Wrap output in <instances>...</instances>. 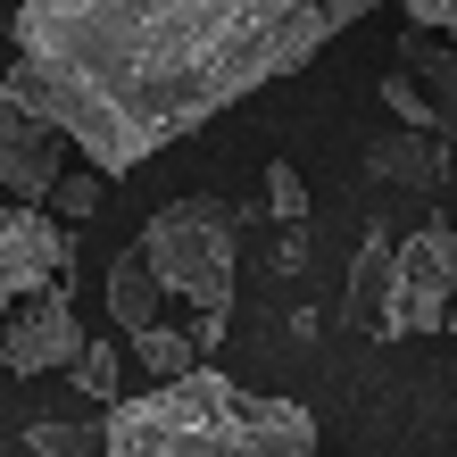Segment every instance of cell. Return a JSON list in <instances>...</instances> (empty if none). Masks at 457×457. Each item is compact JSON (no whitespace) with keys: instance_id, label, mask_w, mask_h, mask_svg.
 <instances>
[{"instance_id":"obj_1","label":"cell","mask_w":457,"mask_h":457,"mask_svg":"<svg viewBox=\"0 0 457 457\" xmlns=\"http://www.w3.org/2000/svg\"><path fill=\"white\" fill-rule=\"evenodd\" d=\"M366 9L374 0H17L9 92L59 117L100 175H133L308 67Z\"/></svg>"},{"instance_id":"obj_2","label":"cell","mask_w":457,"mask_h":457,"mask_svg":"<svg viewBox=\"0 0 457 457\" xmlns=\"http://www.w3.org/2000/svg\"><path fill=\"white\" fill-rule=\"evenodd\" d=\"M100 424H109V457H316V416L300 399L241 391L217 366L117 399L100 408Z\"/></svg>"},{"instance_id":"obj_3","label":"cell","mask_w":457,"mask_h":457,"mask_svg":"<svg viewBox=\"0 0 457 457\" xmlns=\"http://www.w3.org/2000/svg\"><path fill=\"white\" fill-rule=\"evenodd\" d=\"M142 250L158 266V283L175 300H192L200 316H233V266H241V233L225 200H167L142 225Z\"/></svg>"},{"instance_id":"obj_4","label":"cell","mask_w":457,"mask_h":457,"mask_svg":"<svg viewBox=\"0 0 457 457\" xmlns=\"http://www.w3.org/2000/svg\"><path fill=\"white\" fill-rule=\"evenodd\" d=\"M449 316H457V225H424L399 241V291H391V308H383V333H449Z\"/></svg>"},{"instance_id":"obj_5","label":"cell","mask_w":457,"mask_h":457,"mask_svg":"<svg viewBox=\"0 0 457 457\" xmlns=\"http://www.w3.org/2000/svg\"><path fill=\"white\" fill-rule=\"evenodd\" d=\"M75 275V233L50 200H17L0 217V300H25L42 283H67Z\"/></svg>"},{"instance_id":"obj_6","label":"cell","mask_w":457,"mask_h":457,"mask_svg":"<svg viewBox=\"0 0 457 457\" xmlns=\"http://www.w3.org/2000/svg\"><path fill=\"white\" fill-rule=\"evenodd\" d=\"M92 349V333L75 325L67 308V283H42L9 308V333H0V358L9 374H75V358Z\"/></svg>"},{"instance_id":"obj_7","label":"cell","mask_w":457,"mask_h":457,"mask_svg":"<svg viewBox=\"0 0 457 457\" xmlns=\"http://www.w3.org/2000/svg\"><path fill=\"white\" fill-rule=\"evenodd\" d=\"M67 150H75V142H67L59 117H42L34 100L0 92V183H9L17 200H50V192H59Z\"/></svg>"},{"instance_id":"obj_8","label":"cell","mask_w":457,"mask_h":457,"mask_svg":"<svg viewBox=\"0 0 457 457\" xmlns=\"http://www.w3.org/2000/svg\"><path fill=\"white\" fill-rule=\"evenodd\" d=\"M399 67L416 75L424 109H433V133H457V42L433 34V25H416V34L399 42Z\"/></svg>"},{"instance_id":"obj_9","label":"cell","mask_w":457,"mask_h":457,"mask_svg":"<svg viewBox=\"0 0 457 457\" xmlns=\"http://www.w3.org/2000/svg\"><path fill=\"white\" fill-rule=\"evenodd\" d=\"M167 300H175V291L158 283L150 250H117V258H109V325H117V333H150Z\"/></svg>"},{"instance_id":"obj_10","label":"cell","mask_w":457,"mask_h":457,"mask_svg":"<svg viewBox=\"0 0 457 457\" xmlns=\"http://www.w3.org/2000/svg\"><path fill=\"white\" fill-rule=\"evenodd\" d=\"M391 291H399V250H391L383 233H374L366 250H358V266H349V316L383 333V308H391Z\"/></svg>"},{"instance_id":"obj_11","label":"cell","mask_w":457,"mask_h":457,"mask_svg":"<svg viewBox=\"0 0 457 457\" xmlns=\"http://www.w3.org/2000/svg\"><path fill=\"white\" fill-rule=\"evenodd\" d=\"M133 366H142L150 383H183V374H192V366H208V358H200V341H192V333L150 325V333H133Z\"/></svg>"},{"instance_id":"obj_12","label":"cell","mask_w":457,"mask_h":457,"mask_svg":"<svg viewBox=\"0 0 457 457\" xmlns=\"http://www.w3.org/2000/svg\"><path fill=\"white\" fill-rule=\"evenodd\" d=\"M374 175L408 183V192H433V183H441V150L433 142H391V150H374Z\"/></svg>"},{"instance_id":"obj_13","label":"cell","mask_w":457,"mask_h":457,"mask_svg":"<svg viewBox=\"0 0 457 457\" xmlns=\"http://www.w3.org/2000/svg\"><path fill=\"white\" fill-rule=\"evenodd\" d=\"M100 200H109V175H100L92 158H84V167H67V175H59V192H50V208H59L67 225H84V217H100Z\"/></svg>"},{"instance_id":"obj_14","label":"cell","mask_w":457,"mask_h":457,"mask_svg":"<svg viewBox=\"0 0 457 457\" xmlns=\"http://www.w3.org/2000/svg\"><path fill=\"white\" fill-rule=\"evenodd\" d=\"M117 366H125V358H117V341H92L84 358H75V391L100 399V408H117V399H125V391H117Z\"/></svg>"},{"instance_id":"obj_15","label":"cell","mask_w":457,"mask_h":457,"mask_svg":"<svg viewBox=\"0 0 457 457\" xmlns=\"http://www.w3.org/2000/svg\"><path fill=\"white\" fill-rule=\"evenodd\" d=\"M266 200H275V217H283V225H300V217H308V183L291 175V167H266Z\"/></svg>"},{"instance_id":"obj_16","label":"cell","mask_w":457,"mask_h":457,"mask_svg":"<svg viewBox=\"0 0 457 457\" xmlns=\"http://www.w3.org/2000/svg\"><path fill=\"white\" fill-rule=\"evenodd\" d=\"M399 9H408L416 25H433V34H449V42H457V0H399Z\"/></svg>"},{"instance_id":"obj_17","label":"cell","mask_w":457,"mask_h":457,"mask_svg":"<svg viewBox=\"0 0 457 457\" xmlns=\"http://www.w3.org/2000/svg\"><path fill=\"white\" fill-rule=\"evenodd\" d=\"M192 341H200V358H217V349H225V316H200L192 308Z\"/></svg>"},{"instance_id":"obj_18","label":"cell","mask_w":457,"mask_h":457,"mask_svg":"<svg viewBox=\"0 0 457 457\" xmlns=\"http://www.w3.org/2000/svg\"><path fill=\"white\" fill-rule=\"evenodd\" d=\"M449 142H457V133H449ZM449 167H457V150H449Z\"/></svg>"},{"instance_id":"obj_19","label":"cell","mask_w":457,"mask_h":457,"mask_svg":"<svg viewBox=\"0 0 457 457\" xmlns=\"http://www.w3.org/2000/svg\"><path fill=\"white\" fill-rule=\"evenodd\" d=\"M449 333H457V316H449Z\"/></svg>"}]
</instances>
